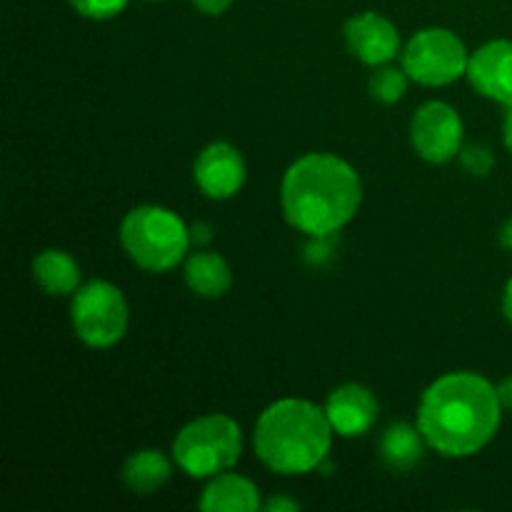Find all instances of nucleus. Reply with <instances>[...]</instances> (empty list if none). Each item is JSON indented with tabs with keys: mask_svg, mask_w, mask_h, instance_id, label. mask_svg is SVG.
Instances as JSON below:
<instances>
[{
	"mask_svg": "<svg viewBox=\"0 0 512 512\" xmlns=\"http://www.w3.org/2000/svg\"><path fill=\"white\" fill-rule=\"evenodd\" d=\"M503 420L498 388L478 373H448L423 393L418 428L445 458H470L498 435Z\"/></svg>",
	"mask_w": 512,
	"mask_h": 512,
	"instance_id": "f257e3e1",
	"label": "nucleus"
},
{
	"mask_svg": "<svg viewBox=\"0 0 512 512\" xmlns=\"http://www.w3.org/2000/svg\"><path fill=\"white\" fill-rule=\"evenodd\" d=\"M285 220L310 238H328L350 223L363 203V183L350 163L330 153L295 160L280 188Z\"/></svg>",
	"mask_w": 512,
	"mask_h": 512,
	"instance_id": "f03ea898",
	"label": "nucleus"
},
{
	"mask_svg": "<svg viewBox=\"0 0 512 512\" xmlns=\"http://www.w3.org/2000/svg\"><path fill=\"white\" fill-rule=\"evenodd\" d=\"M325 408L310 400L285 398L260 413L253 433L255 455L280 475H305L323 465L333 443Z\"/></svg>",
	"mask_w": 512,
	"mask_h": 512,
	"instance_id": "7ed1b4c3",
	"label": "nucleus"
},
{
	"mask_svg": "<svg viewBox=\"0 0 512 512\" xmlns=\"http://www.w3.org/2000/svg\"><path fill=\"white\" fill-rule=\"evenodd\" d=\"M125 253L150 273H168L188 255L190 228L163 205H138L120 223Z\"/></svg>",
	"mask_w": 512,
	"mask_h": 512,
	"instance_id": "20e7f679",
	"label": "nucleus"
},
{
	"mask_svg": "<svg viewBox=\"0 0 512 512\" xmlns=\"http://www.w3.org/2000/svg\"><path fill=\"white\" fill-rule=\"evenodd\" d=\"M243 455L240 425L228 415H203L178 433L173 460L195 480H210L233 468Z\"/></svg>",
	"mask_w": 512,
	"mask_h": 512,
	"instance_id": "39448f33",
	"label": "nucleus"
},
{
	"mask_svg": "<svg viewBox=\"0 0 512 512\" xmlns=\"http://www.w3.org/2000/svg\"><path fill=\"white\" fill-rule=\"evenodd\" d=\"M128 318V300L113 283L93 280L73 293L70 320L78 340L88 348L103 350L120 343L128 330Z\"/></svg>",
	"mask_w": 512,
	"mask_h": 512,
	"instance_id": "423d86ee",
	"label": "nucleus"
},
{
	"mask_svg": "<svg viewBox=\"0 0 512 512\" xmlns=\"http://www.w3.org/2000/svg\"><path fill=\"white\" fill-rule=\"evenodd\" d=\"M468 63V48L448 28L418 30L403 48V70L408 78L430 88L450 85L468 75Z\"/></svg>",
	"mask_w": 512,
	"mask_h": 512,
	"instance_id": "0eeeda50",
	"label": "nucleus"
},
{
	"mask_svg": "<svg viewBox=\"0 0 512 512\" xmlns=\"http://www.w3.org/2000/svg\"><path fill=\"white\" fill-rule=\"evenodd\" d=\"M410 140L415 153L428 163H448L463 150V120L453 105L430 100L415 110L410 120Z\"/></svg>",
	"mask_w": 512,
	"mask_h": 512,
	"instance_id": "6e6552de",
	"label": "nucleus"
},
{
	"mask_svg": "<svg viewBox=\"0 0 512 512\" xmlns=\"http://www.w3.org/2000/svg\"><path fill=\"white\" fill-rule=\"evenodd\" d=\"M345 45L358 58L360 63L380 65L390 63L400 53V33L385 15L365 10V13L353 15L343 28Z\"/></svg>",
	"mask_w": 512,
	"mask_h": 512,
	"instance_id": "1a4fd4ad",
	"label": "nucleus"
},
{
	"mask_svg": "<svg viewBox=\"0 0 512 512\" xmlns=\"http://www.w3.org/2000/svg\"><path fill=\"white\" fill-rule=\"evenodd\" d=\"M200 193L213 200H228L245 185V160L230 143H210L200 150L193 168Z\"/></svg>",
	"mask_w": 512,
	"mask_h": 512,
	"instance_id": "9d476101",
	"label": "nucleus"
},
{
	"mask_svg": "<svg viewBox=\"0 0 512 512\" xmlns=\"http://www.w3.org/2000/svg\"><path fill=\"white\" fill-rule=\"evenodd\" d=\"M468 80L483 98L512 105V40H490L470 55Z\"/></svg>",
	"mask_w": 512,
	"mask_h": 512,
	"instance_id": "9b49d317",
	"label": "nucleus"
},
{
	"mask_svg": "<svg viewBox=\"0 0 512 512\" xmlns=\"http://www.w3.org/2000/svg\"><path fill=\"white\" fill-rule=\"evenodd\" d=\"M378 413L380 405L373 390L358 383L335 388L325 403V415H328L330 425L343 438H360V435L368 433L378 423Z\"/></svg>",
	"mask_w": 512,
	"mask_h": 512,
	"instance_id": "f8f14e48",
	"label": "nucleus"
},
{
	"mask_svg": "<svg viewBox=\"0 0 512 512\" xmlns=\"http://www.w3.org/2000/svg\"><path fill=\"white\" fill-rule=\"evenodd\" d=\"M198 505L205 512H253L263 503H260V493L255 483H250L243 475L225 470V473L210 478Z\"/></svg>",
	"mask_w": 512,
	"mask_h": 512,
	"instance_id": "ddd939ff",
	"label": "nucleus"
},
{
	"mask_svg": "<svg viewBox=\"0 0 512 512\" xmlns=\"http://www.w3.org/2000/svg\"><path fill=\"white\" fill-rule=\"evenodd\" d=\"M185 283L198 298H223L233 285V273L223 255L198 250L185 260Z\"/></svg>",
	"mask_w": 512,
	"mask_h": 512,
	"instance_id": "4468645a",
	"label": "nucleus"
},
{
	"mask_svg": "<svg viewBox=\"0 0 512 512\" xmlns=\"http://www.w3.org/2000/svg\"><path fill=\"white\" fill-rule=\"evenodd\" d=\"M425 445L428 443H425L420 428H413L408 423H395L380 438L378 453L390 470L405 473V470H413L423 460Z\"/></svg>",
	"mask_w": 512,
	"mask_h": 512,
	"instance_id": "2eb2a0df",
	"label": "nucleus"
},
{
	"mask_svg": "<svg viewBox=\"0 0 512 512\" xmlns=\"http://www.w3.org/2000/svg\"><path fill=\"white\" fill-rule=\"evenodd\" d=\"M33 278L48 295H70L80 288V265L65 250H43L33 260Z\"/></svg>",
	"mask_w": 512,
	"mask_h": 512,
	"instance_id": "dca6fc26",
	"label": "nucleus"
},
{
	"mask_svg": "<svg viewBox=\"0 0 512 512\" xmlns=\"http://www.w3.org/2000/svg\"><path fill=\"white\" fill-rule=\"evenodd\" d=\"M123 483L135 495H153L163 488L173 475V465L160 450L145 448L130 455L123 465Z\"/></svg>",
	"mask_w": 512,
	"mask_h": 512,
	"instance_id": "f3484780",
	"label": "nucleus"
},
{
	"mask_svg": "<svg viewBox=\"0 0 512 512\" xmlns=\"http://www.w3.org/2000/svg\"><path fill=\"white\" fill-rule=\"evenodd\" d=\"M408 80L410 78L405 70L390 68V65H380L368 83L370 98L378 100V103L383 105H395L398 100H403L405 93H408Z\"/></svg>",
	"mask_w": 512,
	"mask_h": 512,
	"instance_id": "a211bd4d",
	"label": "nucleus"
},
{
	"mask_svg": "<svg viewBox=\"0 0 512 512\" xmlns=\"http://www.w3.org/2000/svg\"><path fill=\"white\" fill-rule=\"evenodd\" d=\"M75 13L90 20H110L128 8L130 0H68Z\"/></svg>",
	"mask_w": 512,
	"mask_h": 512,
	"instance_id": "6ab92c4d",
	"label": "nucleus"
},
{
	"mask_svg": "<svg viewBox=\"0 0 512 512\" xmlns=\"http://www.w3.org/2000/svg\"><path fill=\"white\" fill-rule=\"evenodd\" d=\"M458 158L460 165H463L473 178H485V175H490V170H493L495 165L493 153H490L485 145H463Z\"/></svg>",
	"mask_w": 512,
	"mask_h": 512,
	"instance_id": "aec40b11",
	"label": "nucleus"
},
{
	"mask_svg": "<svg viewBox=\"0 0 512 512\" xmlns=\"http://www.w3.org/2000/svg\"><path fill=\"white\" fill-rule=\"evenodd\" d=\"M193 5L205 15H223L233 5V0H193Z\"/></svg>",
	"mask_w": 512,
	"mask_h": 512,
	"instance_id": "412c9836",
	"label": "nucleus"
},
{
	"mask_svg": "<svg viewBox=\"0 0 512 512\" xmlns=\"http://www.w3.org/2000/svg\"><path fill=\"white\" fill-rule=\"evenodd\" d=\"M265 510H270V512H278V510H285V512H293V510H298L300 505L295 503V500H290V498H280V495H275V498H270L268 503L263 505Z\"/></svg>",
	"mask_w": 512,
	"mask_h": 512,
	"instance_id": "4be33fe9",
	"label": "nucleus"
},
{
	"mask_svg": "<svg viewBox=\"0 0 512 512\" xmlns=\"http://www.w3.org/2000/svg\"><path fill=\"white\" fill-rule=\"evenodd\" d=\"M498 388V398H500V405H503L505 410H512V375L503 380L500 385H495Z\"/></svg>",
	"mask_w": 512,
	"mask_h": 512,
	"instance_id": "5701e85b",
	"label": "nucleus"
},
{
	"mask_svg": "<svg viewBox=\"0 0 512 512\" xmlns=\"http://www.w3.org/2000/svg\"><path fill=\"white\" fill-rule=\"evenodd\" d=\"M498 238H500V245H503L505 250H510V253H512V218L505 220V225L500 228Z\"/></svg>",
	"mask_w": 512,
	"mask_h": 512,
	"instance_id": "b1692460",
	"label": "nucleus"
},
{
	"mask_svg": "<svg viewBox=\"0 0 512 512\" xmlns=\"http://www.w3.org/2000/svg\"><path fill=\"white\" fill-rule=\"evenodd\" d=\"M503 315L512 325V278L508 280V285H505V293H503Z\"/></svg>",
	"mask_w": 512,
	"mask_h": 512,
	"instance_id": "393cba45",
	"label": "nucleus"
},
{
	"mask_svg": "<svg viewBox=\"0 0 512 512\" xmlns=\"http://www.w3.org/2000/svg\"><path fill=\"white\" fill-rule=\"evenodd\" d=\"M503 138H505V148L512 153V105L508 108V113H505V120H503Z\"/></svg>",
	"mask_w": 512,
	"mask_h": 512,
	"instance_id": "a878e982",
	"label": "nucleus"
},
{
	"mask_svg": "<svg viewBox=\"0 0 512 512\" xmlns=\"http://www.w3.org/2000/svg\"><path fill=\"white\" fill-rule=\"evenodd\" d=\"M190 240H193V243H205V240H210L208 225H195V228H190Z\"/></svg>",
	"mask_w": 512,
	"mask_h": 512,
	"instance_id": "bb28decb",
	"label": "nucleus"
},
{
	"mask_svg": "<svg viewBox=\"0 0 512 512\" xmlns=\"http://www.w3.org/2000/svg\"><path fill=\"white\" fill-rule=\"evenodd\" d=\"M150 3H160V0H150Z\"/></svg>",
	"mask_w": 512,
	"mask_h": 512,
	"instance_id": "cd10ccee",
	"label": "nucleus"
}]
</instances>
